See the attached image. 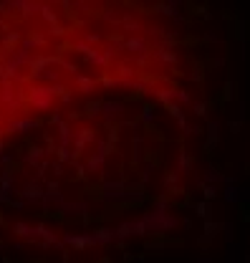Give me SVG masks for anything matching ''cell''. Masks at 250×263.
<instances>
[{
	"label": "cell",
	"instance_id": "obj_1",
	"mask_svg": "<svg viewBox=\"0 0 250 263\" xmlns=\"http://www.w3.org/2000/svg\"><path fill=\"white\" fill-rule=\"evenodd\" d=\"M51 99H53V91H48V89H33V94H31V101L38 109H48Z\"/></svg>",
	"mask_w": 250,
	"mask_h": 263
}]
</instances>
